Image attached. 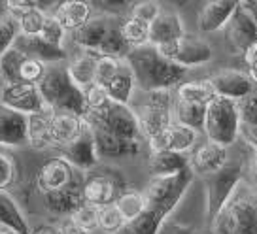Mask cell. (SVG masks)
Instances as JSON below:
<instances>
[{"mask_svg":"<svg viewBox=\"0 0 257 234\" xmlns=\"http://www.w3.org/2000/svg\"><path fill=\"white\" fill-rule=\"evenodd\" d=\"M125 61L135 74L137 87L142 93L178 87L187 74V68L163 57L152 44L131 49Z\"/></svg>","mask_w":257,"mask_h":234,"instance_id":"cell-1","label":"cell"},{"mask_svg":"<svg viewBox=\"0 0 257 234\" xmlns=\"http://www.w3.org/2000/svg\"><path fill=\"white\" fill-rule=\"evenodd\" d=\"M210 228L212 234H257V191L248 181L238 185Z\"/></svg>","mask_w":257,"mask_h":234,"instance_id":"cell-2","label":"cell"},{"mask_svg":"<svg viewBox=\"0 0 257 234\" xmlns=\"http://www.w3.org/2000/svg\"><path fill=\"white\" fill-rule=\"evenodd\" d=\"M38 87L49 110L72 112L76 115L85 117L87 106H85L83 89L80 85H76L66 66H48L46 76L42 78Z\"/></svg>","mask_w":257,"mask_h":234,"instance_id":"cell-3","label":"cell"},{"mask_svg":"<svg viewBox=\"0 0 257 234\" xmlns=\"http://www.w3.org/2000/svg\"><path fill=\"white\" fill-rule=\"evenodd\" d=\"M240 127L242 121L238 102L223 97H214L210 100L206 108L204 130H202L206 140L231 147L240 138Z\"/></svg>","mask_w":257,"mask_h":234,"instance_id":"cell-4","label":"cell"},{"mask_svg":"<svg viewBox=\"0 0 257 234\" xmlns=\"http://www.w3.org/2000/svg\"><path fill=\"white\" fill-rule=\"evenodd\" d=\"M174 100L170 89H157L144 93V98L137 106L138 123L142 136L150 142L157 138L174 123Z\"/></svg>","mask_w":257,"mask_h":234,"instance_id":"cell-5","label":"cell"},{"mask_svg":"<svg viewBox=\"0 0 257 234\" xmlns=\"http://www.w3.org/2000/svg\"><path fill=\"white\" fill-rule=\"evenodd\" d=\"M246 164L242 161H229L221 170L204 178L206 187V219L208 225L217 217V213L223 210L225 204L231 200L234 191L244 181Z\"/></svg>","mask_w":257,"mask_h":234,"instance_id":"cell-6","label":"cell"},{"mask_svg":"<svg viewBox=\"0 0 257 234\" xmlns=\"http://www.w3.org/2000/svg\"><path fill=\"white\" fill-rule=\"evenodd\" d=\"M155 48L163 57L174 61L176 65L184 66L187 70L208 65L214 59V49L208 42L199 38V36H191V34H185L180 40L167 42V44H161Z\"/></svg>","mask_w":257,"mask_h":234,"instance_id":"cell-7","label":"cell"},{"mask_svg":"<svg viewBox=\"0 0 257 234\" xmlns=\"http://www.w3.org/2000/svg\"><path fill=\"white\" fill-rule=\"evenodd\" d=\"M83 119H87L89 123H96L131 142H140V138H142L137 113L128 104L110 102L106 106V110H102L100 113H87Z\"/></svg>","mask_w":257,"mask_h":234,"instance_id":"cell-8","label":"cell"},{"mask_svg":"<svg viewBox=\"0 0 257 234\" xmlns=\"http://www.w3.org/2000/svg\"><path fill=\"white\" fill-rule=\"evenodd\" d=\"M0 104L23 113V115L49 112L48 104L40 93V87L36 83H29V81L6 83L4 89L0 91Z\"/></svg>","mask_w":257,"mask_h":234,"instance_id":"cell-9","label":"cell"},{"mask_svg":"<svg viewBox=\"0 0 257 234\" xmlns=\"http://www.w3.org/2000/svg\"><path fill=\"white\" fill-rule=\"evenodd\" d=\"M0 68L6 83L14 81H29V83H40L42 78L46 76L48 65H44L38 59L25 55L23 51L17 48L8 49L4 55L0 57Z\"/></svg>","mask_w":257,"mask_h":234,"instance_id":"cell-10","label":"cell"},{"mask_svg":"<svg viewBox=\"0 0 257 234\" xmlns=\"http://www.w3.org/2000/svg\"><path fill=\"white\" fill-rule=\"evenodd\" d=\"M208 81L216 91V97L231 98L234 102H240L257 89L253 80L248 72L236 68H223L208 76Z\"/></svg>","mask_w":257,"mask_h":234,"instance_id":"cell-11","label":"cell"},{"mask_svg":"<svg viewBox=\"0 0 257 234\" xmlns=\"http://www.w3.org/2000/svg\"><path fill=\"white\" fill-rule=\"evenodd\" d=\"M59 151H61V157L64 161L70 162L76 170L89 172V170L95 168V164L98 162V153H96L93 127L89 125L87 119H85V125L81 129L80 136L70 144L59 147Z\"/></svg>","mask_w":257,"mask_h":234,"instance_id":"cell-12","label":"cell"},{"mask_svg":"<svg viewBox=\"0 0 257 234\" xmlns=\"http://www.w3.org/2000/svg\"><path fill=\"white\" fill-rule=\"evenodd\" d=\"M225 46L231 53H244L248 46L257 42V21L248 10L240 6L223 29Z\"/></svg>","mask_w":257,"mask_h":234,"instance_id":"cell-13","label":"cell"},{"mask_svg":"<svg viewBox=\"0 0 257 234\" xmlns=\"http://www.w3.org/2000/svg\"><path fill=\"white\" fill-rule=\"evenodd\" d=\"M199 136H201V132H197L195 129H189V127L180 125V123H172L163 134L150 140L148 144H150V151L169 149V151L189 155L199 145Z\"/></svg>","mask_w":257,"mask_h":234,"instance_id":"cell-14","label":"cell"},{"mask_svg":"<svg viewBox=\"0 0 257 234\" xmlns=\"http://www.w3.org/2000/svg\"><path fill=\"white\" fill-rule=\"evenodd\" d=\"M189 159H191L189 168L193 170V174L208 178L229 162V147L206 140L204 144H199L195 147V151L189 155Z\"/></svg>","mask_w":257,"mask_h":234,"instance_id":"cell-15","label":"cell"},{"mask_svg":"<svg viewBox=\"0 0 257 234\" xmlns=\"http://www.w3.org/2000/svg\"><path fill=\"white\" fill-rule=\"evenodd\" d=\"M242 2L244 0H208L199 12L197 29L204 34L223 31L234 12L242 6Z\"/></svg>","mask_w":257,"mask_h":234,"instance_id":"cell-16","label":"cell"},{"mask_svg":"<svg viewBox=\"0 0 257 234\" xmlns=\"http://www.w3.org/2000/svg\"><path fill=\"white\" fill-rule=\"evenodd\" d=\"M81 204H85V198H83V179L81 178H74L63 189H57L53 193L44 194L46 210L49 213H53V215H59V217L61 215L70 217Z\"/></svg>","mask_w":257,"mask_h":234,"instance_id":"cell-17","label":"cell"},{"mask_svg":"<svg viewBox=\"0 0 257 234\" xmlns=\"http://www.w3.org/2000/svg\"><path fill=\"white\" fill-rule=\"evenodd\" d=\"M119 23L115 17L102 16L93 17L87 25H83L81 29L72 33V42L81 48L83 51H93V53H100V49L104 46L106 38L110 36L112 29Z\"/></svg>","mask_w":257,"mask_h":234,"instance_id":"cell-18","label":"cell"},{"mask_svg":"<svg viewBox=\"0 0 257 234\" xmlns=\"http://www.w3.org/2000/svg\"><path fill=\"white\" fill-rule=\"evenodd\" d=\"M89 125L93 127L98 159H125V157L140 153V142L125 140L96 123H89Z\"/></svg>","mask_w":257,"mask_h":234,"instance_id":"cell-19","label":"cell"},{"mask_svg":"<svg viewBox=\"0 0 257 234\" xmlns=\"http://www.w3.org/2000/svg\"><path fill=\"white\" fill-rule=\"evenodd\" d=\"M76 178V168L63 157H53L40 166L36 174V187L42 194L63 189Z\"/></svg>","mask_w":257,"mask_h":234,"instance_id":"cell-20","label":"cell"},{"mask_svg":"<svg viewBox=\"0 0 257 234\" xmlns=\"http://www.w3.org/2000/svg\"><path fill=\"white\" fill-rule=\"evenodd\" d=\"M121 193L123 191L119 189V183L108 174L93 172L83 178V198L91 206L100 208L106 204H113Z\"/></svg>","mask_w":257,"mask_h":234,"instance_id":"cell-21","label":"cell"},{"mask_svg":"<svg viewBox=\"0 0 257 234\" xmlns=\"http://www.w3.org/2000/svg\"><path fill=\"white\" fill-rule=\"evenodd\" d=\"M85 119L72 112H51L49 115V136L51 145L63 147L80 136Z\"/></svg>","mask_w":257,"mask_h":234,"instance_id":"cell-22","label":"cell"},{"mask_svg":"<svg viewBox=\"0 0 257 234\" xmlns=\"http://www.w3.org/2000/svg\"><path fill=\"white\" fill-rule=\"evenodd\" d=\"M27 145V115L0 104V147Z\"/></svg>","mask_w":257,"mask_h":234,"instance_id":"cell-23","label":"cell"},{"mask_svg":"<svg viewBox=\"0 0 257 234\" xmlns=\"http://www.w3.org/2000/svg\"><path fill=\"white\" fill-rule=\"evenodd\" d=\"M14 48H17L19 51H23L25 55L38 59L44 65H57L63 63L66 59V51L64 48L53 46L48 40H44L42 36H27V34H19L16 38Z\"/></svg>","mask_w":257,"mask_h":234,"instance_id":"cell-24","label":"cell"},{"mask_svg":"<svg viewBox=\"0 0 257 234\" xmlns=\"http://www.w3.org/2000/svg\"><path fill=\"white\" fill-rule=\"evenodd\" d=\"M185 27L180 14L172 10H161L157 19L150 25V44L152 46H161L167 42L180 40L185 36Z\"/></svg>","mask_w":257,"mask_h":234,"instance_id":"cell-25","label":"cell"},{"mask_svg":"<svg viewBox=\"0 0 257 234\" xmlns=\"http://www.w3.org/2000/svg\"><path fill=\"white\" fill-rule=\"evenodd\" d=\"M53 16L68 33H74L93 19V6L87 0H63L53 10Z\"/></svg>","mask_w":257,"mask_h":234,"instance_id":"cell-26","label":"cell"},{"mask_svg":"<svg viewBox=\"0 0 257 234\" xmlns=\"http://www.w3.org/2000/svg\"><path fill=\"white\" fill-rule=\"evenodd\" d=\"M189 155L176 153V151H152L148 161V172L152 178H163V176H176L185 168H189Z\"/></svg>","mask_w":257,"mask_h":234,"instance_id":"cell-27","label":"cell"},{"mask_svg":"<svg viewBox=\"0 0 257 234\" xmlns=\"http://www.w3.org/2000/svg\"><path fill=\"white\" fill-rule=\"evenodd\" d=\"M108 93V97L112 102H119V104H131V100L135 97L137 87V80L135 74L131 70L127 61H123V65L117 72L113 74V78L106 85H102Z\"/></svg>","mask_w":257,"mask_h":234,"instance_id":"cell-28","label":"cell"},{"mask_svg":"<svg viewBox=\"0 0 257 234\" xmlns=\"http://www.w3.org/2000/svg\"><path fill=\"white\" fill-rule=\"evenodd\" d=\"M0 223L14 234H31V225L19 204L6 191H0Z\"/></svg>","mask_w":257,"mask_h":234,"instance_id":"cell-29","label":"cell"},{"mask_svg":"<svg viewBox=\"0 0 257 234\" xmlns=\"http://www.w3.org/2000/svg\"><path fill=\"white\" fill-rule=\"evenodd\" d=\"M51 112L53 110L27 115V145H31L32 149H46L48 145H51V136H49Z\"/></svg>","mask_w":257,"mask_h":234,"instance_id":"cell-30","label":"cell"},{"mask_svg":"<svg viewBox=\"0 0 257 234\" xmlns=\"http://www.w3.org/2000/svg\"><path fill=\"white\" fill-rule=\"evenodd\" d=\"M96 63H98V53L83 51V53H81L78 59H74L66 68H68L70 78L76 81V85H80L81 89H85V87L95 83Z\"/></svg>","mask_w":257,"mask_h":234,"instance_id":"cell-31","label":"cell"},{"mask_svg":"<svg viewBox=\"0 0 257 234\" xmlns=\"http://www.w3.org/2000/svg\"><path fill=\"white\" fill-rule=\"evenodd\" d=\"M214 97H216V91L208 81V78L206 80L182 81L176 87V100H182V102L208 104Z\"/></svg>","mask_w":257,"mask_h":234,"instance_id":"cell-32","label":"cell"},{"mask_svg":"<svg viewBox=\"0 0 257 234\" xmlns=\"http://www.w3.org/2000/svg\"><path fill=\"white\" fill-rule=\"evenodd\" d=\"M206 108L208 104H193V102H182L174 100V123L185 125L197 132L204 130V119H206Z\"/></svg>","mask_w":257,"mask_h":234,"instance_id":"cell-33","label":"cell"},{"mask_svg":"<svg viewBox=\"0 0 257 234\" xmlns=\"http://www.w3.org/2000/svg\"><path fill=\"white\" fill-rule=\"evenodd\" d=\"M115 206L119 208L123 219L128 223H133L137 217H140L142 213L148 208V200H146V194L142 191H133V189H127L117 196L115 200Z\"/></svg>","mask_w":257,"mask_h":234,"instance_id":"cell-34","label":"cell"},{"mask_svg":"<svg viewBox=\"0 0 257 234\" xmlns=\"http://www.w3.org/2000/svg\"><path fill=\"white\" fill-rule=\"evenodd\" d=\"M119 31L131 49L142 48V46L150 44V25L142 23L135 17H123L119 21Z\"/></svg>","mask_w":257,"mask_h":234,"instance_id":"cell-35","label":"cell"},{"mask_svg":"<svg viewBox=\"0 0 257 234\" xmlns=\"http://www.w3.org/2000/svg\"><path fill=\"white\" fill-rule=\"evenodd\" d=\"M12 17H16L17 27H19V34L40 36L42 29H44V23H46V19H48V14L42 8H29Z\"/></svg>","mask_w":257,"mask_h":234,"instance_id":"cell-36","label":"cell"},{"mask_svg":"<svg viewBox=\"0 0 257 234\" xmlns=\"http://www.w3.org/2000/svg\"><path fill=\"white\" fill-rule=\"evenodd\" d=\"M127 226V221L123 219L119 208L113 204H106L98 208V228L104 234H117Z\"/></svg>","mask_w":257,"mask_h":234,"instance_id":"cell-37","label":"cell"},{"mask_svg":"<svg viewBox=\"0 0 257 234\" xmlns=\"http://www.w3.org/2000/svg\"><path fill=\"white\" fill-rule=\"evenodd\" d=\"M83 97H85L87 113H100L102 110H106V106L112 102L110 97H108V93H106V89L102 85H98V83H93V85L85 87L83 89Z\"/></svg>","mask_w":257,"mask_h":234,"instance_id":"cell-38","label":"cell"},{"mask_svg":"<svg viewBox=\"0 0 257 234\" xmlns=\"http://www.w3.org/2000/svg\"><path fill=\"white\" fill-rule=\"evenodd\" d=\"M123 61H125V59H117V57H110V55H98L95 83H98V85H106V83L113 78V74L121 68Z\"/></svg>","mask_w":257,"mask_h":234,"instance_id":"cell-39","label":"cell"},{"mask_svg":"<svg viewBox=\"0 0 257 234\" xmlns=\"http://www.w3.org/2000/svg\"><path fill=\"white\" fill-rule=\"evenodd\" d=\"M161 4L157 0H140V2H135L133 4V8L128 12L127 16L135 17L138 21H142L146 25H152L157 16L161 14Z\"/></svg>","mask_w":257,"mask_h":234,"instance_id":"cell-40","label":"cell"},{"mask_svg":"<svg viewBox=\"0 0 257 234\" xmlns=\"http://www.w3.org/2000/svg\"><path fill=\"white\" fill-rule=\"evenodd\" d=\"M68 219H72L74 223L81 228H85L89 232H93L98 228V208L96 206H91V204H81L78 210L74 211Z\"/></svg>","mask_w":257,"mask_h":234,"instance_id":"cell-41","label":"cell"},{"mask_svg":"<svg viewBox=\"0 0 257 234\" xmlns=\"http://www.w3.org/2000/svg\"><path fill=\"white\" fill-rule=\"evenodd\" d=\"M66 33H68V31L61 25V21H59L53 14H48V19H46L44 29H42V34H40L42 38L48 40L49 44H53V46L63 48L64 40H66Z\"/></svg>","mask_w":257,"mask_h":234,"instance_id":"cell-42","label":"cell"},{"mask_svg":"<svg viewBox=\"0 0 257 234\" xmlns=\"http://www.w3.org/2000/svg\"><path fill=\"white\" fill-rule=\"evenodd\" d=\"M17 36H19V27L16 17H0V57L14 48Z\"/></svg>","mask_w":257,"mask_h":234,"instance_id":"cell-43","label":"cell"},{"mask_svg":"<svg viewBox=\"0 0 257 234\" xmlns=\"http://www.w3.org/2000/svg\"><path fill=\"white\" fill-rule=\"evenodd\" d=\"M135 0H91V6L93 10H98L102 16H123L128 14L133 8Z\"/></svg>","mask_w":257,"mask_h":234,"instance_id":"cell-44","label":"cell"},{"mask_svg":"<svg viewBox=\"0 0 257 234\" xmlns=\"http://www.w3.org/2000/svg\"><path fill=\"white\" fill-rule=\"evenodd\" d=\"M17 166L14 157L0 149V191H8L16 183Z\"/></svg>","mask_w":257,"mask_h":234,"instance_id":"cell-45","label":"cell"},{"mask_svg":"<svg viewBox=\"0 0 257 234\" xmlns=\"http://www.w3.org/2000/svg\"><path fill=\"white\" fill-rule=\"evenodd\" d=\"M240 121L244 125H257V89L238 102Z\"/></svg>","mask_w":257,"mask_h":234,"instance_id":"cell-46","label":"cell"},{"mask_svg":"<svg viewBox=\"0 0 257 234\" xmlns=\"http://www.w3.org/2000/svg\"><path fill=\"white\" fill-rule=\"evenodd\" d=\"M157 234H199V232H197V228L191 225H185V223H180V221L167 219Z\"/></svg>","mask_w":257,"mask_h":234,"instance_id":"cell-47","label":"cell"},{"mask_svg":"<svg viewBox=\"0 0 257 234\" xmlns=\"http://www.w3.org/2000/svg\"><path fill=\"white\" fill-rule=\"evenodd\" d=\"M240 138L246 142V145H249L251 151L257 149V125H244L240 127Z\"/></svg>","mask_w":257,"mask_h":234,"instance_id":"cell-48","label":"cell"},{"mask_svg":"<svg viewBox=\"0 0 257 234\" xmlns=\"http://www.w3.org/2000/svg\"><path fill=\"white\" fill-rule=\"evenodd\" d=\"M6 8L12 16H17L25 10L38 8V6H36V0H6Z\"/></svg>","mask_w":257,"mask_h":234,"instance_id":"cell-49","label":"cell"},{"mask_svg":"<svg viewBox=\"0 0 257 234\" xmlns=\"http://www.w3.org/2000/svg\"><path fill=\"white\" fill-rule=\"evenodd\" d=\"M244 65H246V72L249 70H257V42H253L251 46L246 48V51L242 53Z\"/></svg>","mask_w":257,"mask_h":234,"instance_id":"cell-50","label":"cell"},{"mask_svg":"<svg viewBox=\"0 0 257 234\" xmlns=\"http://www.w3.org/2000/svg\"><path fill=\"white\" fill-rule=\"evenodd\" d=\"M59 230H61V234H91L89 230H85V228H81V226H78L76 223H74L72 219H64L63 223H61V226H59Z\"/></svg>","mask_w":257,"mask_h":234,"instance_id":"cell-51","label":"cell"},{"mask_svg":"<svg viewBox=\"0 0 257 234\" xmlns=\"http://www.w3.org/2000/svg\"><path fill=\"white\" fill-rule=\"evenodd\" d=\"M248 176H249V185L257 191V149L255 151H251V157H249Z\"/></svg>","mask_w":257,"mask_h":234,"instance_id":"cell-52","label":"cell"},{"mask_svg":"<svg viewBox=\"0 0 257 234\" xmlns=\"http://www.w3.org/2000/svg\"><path fill=\"white\" fill-rule=\"evenodd\" d=\"M61 2H63V0H36V6L46 12V10H51V8L55 10Z\"/></svg>","mask_w":257,"mask_h":234,"instance_id":"cell-53","label":"cell"},{"mask_svg":"<svg viewBox=\"0 0 257 234\" xmlns=\"http://www.w3.org/2000/svg\"><path fill=\"white\" fill-rule=\"evenodd\" d=\"M31 234H61V230H59V226L44 225V226H38V228H34Z\"/></svg>","mask_w":257,"mask_h":234,"instance_id":"cell-54","label":"cell"},{"mask_svg":"<svg viewBox=\"0 0 257 234\" xmlns=\"http://www.w3.org/2000/svg\"><path fill=\"white\" fill-rule=\"evenodd\" d=\"M242 6L248 10L249 14L255 17V21H257V0H244V2H242Z\"/></svg>","mask_w":257,"mask_h":234,"instance_id":"cell-55","label":"cell"},{"mask_svg":"<svg viewBox=\"0 0 257 234\" xmlns=\"http://www.w3.org/2000/svg\"><path fill=\"white\" fill-rule=\"evenodd\" d=\"M249 78L253 80V83H255V87H257V70H249Z\"/></svg>","mask_w":257,"mask_h":234,"instance_id":"cell-56","label":"cell"},{"mask_svg":"<svg viewBox=\"0 0 257 234\" xmlns=\"http://www.w3.org/2000/svg\"><path fill=\"white\" fill-rule=\"evenodd\" d=\"M4 85H6V81H4V76H2V68H0V91L4 89Z\"/></svg>","mask_w":257,"mask_h":234,"instance_id":"cell-57","label":"cell"},{"mask_svg":"<svg viewBox=\"0 0 257 234\" xmlns=\"http://www.w3.org/2000/svg\"><path fill=\"white\" fill-rule=\"evenodd\" d=\"M0 234H14L12 230H8V228H4V230H0Z\"/></svg>","mask_w":257,"mask_h":234,"instance_id":"cell-58","label":"cell"},{"mask_svg":"<svg viewBox=\"0 0 257 234\" xmlns=\"http://www.w3.org/2000/svg\"><path fill=\"white\" fill-rule=\"evenodd\" d=\"M4 228H6V226H4L2 223H0V230H4Z\"/></svg>","mask_w":257,"mask_h":234,"instance_id":"cell-59","label":"cell"}]
</instances>
